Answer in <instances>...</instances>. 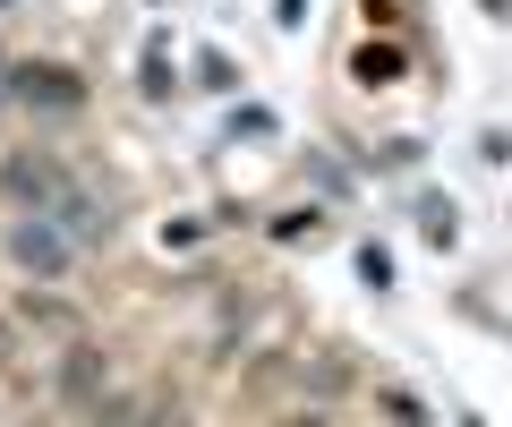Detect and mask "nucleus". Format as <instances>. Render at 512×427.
<instances>
[{
    "mask_svg": "<svg viewBox=\"0 0 512 427\" xmlns=\"http://www.w3.org/2000/svg\"><path fill=\"white\" fill-rule=\"evenodd\" d=\"M9 265L35 274V282H60L77 265V231L69 223H18V231H9Z\"/></svg>",
    "mask_w": 512,
    "mask_h": 427,
    "instance_id": "1",
    "label": "nucleus"
},
{
    "mask_svg": "<svg viewBox=\"0 0 512 427\" xmlns=\"http://www.w3.org/2000/svg\"><path fill=\"white\" fill-rule=\"evenodd\" d=\"M9 94L35 103V112H86V77L77 69H35L26 60V69H9Z\"/></svg>",
    "mask_w": 512,
    "mask_h": 427,
    "instance_id": "2",
    "label": "nucleus"
},
{
    "mask_svg": "<svg viewBox=\"0 0 512 427\" xmlns=\"http://www.w3.org/2000/svg\"><path fill=\"white\" fill-rule=\"evenodd\" d=\"M0 188H9V197H18V205H43V197H52V171H43L35 154H18V163L0 171Z\"/></svg>",
    "mask_w": 512,
    "mask_h": 427,
    "instance_id": "3",
    "label": "nucleus"
},
{
    "mask_svg": "<svg viewBox=\"0 0 512 427\" xmlns=\"http://www.w3.org/2000/svg\"><path fill=\"white\" fill-rule=\"evenodd\" d=\"M94 385H103V359H94V351H69V368H60V393L86 410V402H94Z\"/></svg>",
    "mask_w": 512,
    "mask_h": 427,
    "instance_id": "4",
    "label": "nucleus"
},
{
    "mask_svg": "<svg viewBox=\"0 0 512 427\" xmlns=\"http://www.w3.org/2000/svg\"><path fill=\"white\" fill-rule=\"evenodd\" d=\"M350 69H359L367 86H393V77H402V43H367V52L350 60Z\"/></svg>",
    "mask_w": 512,
    "mask_h": 427,
    "instance_id": "5",
    "label": "nucleus"
},
{
    "mask_svg": "<svg viewBox=\"0 0 512 427\" xmlns=\"http://www.w3.org/2000/svg\"><path fill=\"white\" fill-rule=\"evenodd\" d=\"M419 223H427V240H453V205L427 197V205H419Z\"/></svg>",
    "mask_w": 512,
    "mask_h": 427,
    "instance_id": "6",
    "label": "nucleus"
},
{
    "mask_svg": "<svg viewBox=\"0 0 512 427\" xmlns=\"http://www.w3.org/2000/svg\"><path fill=\"white\" fill-rule=\"evenodd\" d=\"M274 18H282V26H299V18H308V0H274Z\"/></svg>",
    "mask_w": 512,
    "mask_h": 427,
    "instance_id": "7",
    "label": "nucleus"
}]
</instances>
